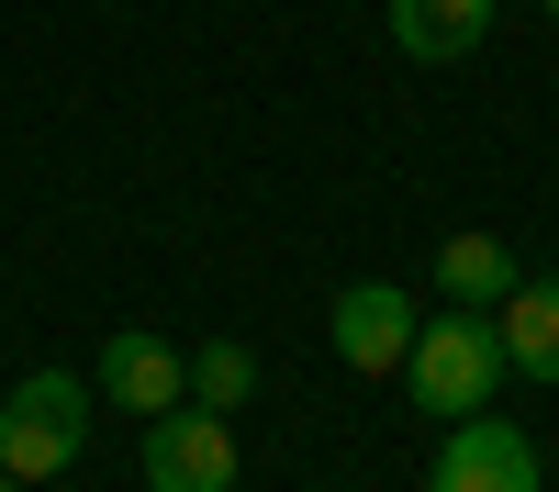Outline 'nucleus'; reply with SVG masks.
<instances>
[{
    "mask_svg": "<svg viewBox=\"0 0 559 492\" xmlns=\"http://www.w3.org/2000/svg\"><path fill=\"white\" fill-rule=\"evenodd\" d=\"M90 392L123 403V415H168V403H191V370H179V347H157L146 325H123L102 347V370H90Z\"/></svg>",
    "mask_w": 559,
    "mask_h": 492,
    "instance_id": "6",
    "label": "nucleus"
},
{
    "mask_svg": "<svg viewBox=\"0 0 559 492\" xmlns=\"http://www.w3.org/2000/svg\"><path fill=\"white\" fill-rule=\"evenodd\" d=\"M90 436V381L79 370H23L0 392V470L12 481H57Z\"/></svg>",
    "mask_w": 559,
    "mask_h": 492,
    "instance_id": "2",
    "label": "nucleus"
},
{
    "mask_svg": "<svg viewBox=\"0 0 559 492\" xmlns=\"http://www.w3.org/2000/svg\"><path fill=\"white\" fill-rule=\"evenodd\" d=\"M548 23H559V0H548Z\"/></svg>",
    "mask_w": 559,
    "mask_h": 492,
    "instance_id": "12",
    "label": "nucleus"
},
{
    "mask_svg": "<svg viewBox=\"0 0 559 492\" xmlns=\"http://www.w3.org/2000/svg\"><path fill=\"white\" fill-rule=\"evenodd\" d=\"M247 392H258V358H247L236 336H213V347L191 358V403H202V415H236Z\"/></svg>",
    "mask_w": 559,
    "mask_h": 492,
    "instance_id": "10",
    "label": "nucleus"
},
{
    "mask_svg": "<svg viewBox=\"0 0 559 492\" xmlns=\"http://www.w3.org/2000/svg\"><path fill=\"white\" fill-rule=\"evenodd\" d=\"M481 34H492V0H392V45H403V57H426V68L471 57Z\"/></svg>",
    "mask_w": 559,
    "mask_h": 492,
    "instance_id": "7",
    "label": "nucleus"
},
{
    "mask_svg": "<svg viewBox=\"0 0 559 492\" xmlns=\"http://www.w3.org/2000/svg\"><path fill=\"white\" fill-rule=\"evenodd\" d=\"M146 492H236V436L202 403L146 415Z\"/></svg>",
    "mask_w": 559,
    "mask_h": 492,
    "instance_id": "3",
    "label": "nucleus"
},
{
    "mask_svg": "<svg viewBox=\"0 0 559 492\" xmlns=\"http://www.w3.org/2000/svg\"><path fill=\"white\" fill-rule=\"evenodd\" d=\"M503 325L492 313H471V302H448L437 325H414V347H403V392L426 403V415H492V392H503Z\"/></svg>",
    "mask_w": 559,
    "mask_h": 492,
    "instance_id": "1",
    "label": "nucleus"
},
{
    "mask_svg": "<svg viewBox=\"0 0 559 492\" xmlns=\"http://www.w3.org/2000/svg\"><path fill=\"white\" fill-rule=\"evenodd\" d=\"M0 492H34V481H12V470H0Z\"/></svg>",
    "mask_w": 559,
    "mask_h": 492,
    "instance_id": "11",
    "label": "nucleus"
},
{
    "mask_svg": "<svg viewBox=\"0 0 559 492\" xmlns=\"http://www.w3.org/2000/svg\"><path fill=\"white\" fill-rule=\"evenodd\" d=\"M426 492H537V447L503 425V415H459Z\"/></svg>",
    "mask_w": 559,
    "mask_h": 492,
    "instance_id": "5",
    "label": "nucleus"
},
{
    "mask_svg": "<svg viewBox=\"0 0 559 492\" xmlns=\"http://www.w3.org/2000/svg\"><path fill=\"white\" fill-rule=\"evenodd\" d=\"M492 325H503V358H515V370L559 381V268H548V280H515L492 302Z\"/></svg>",
    "mask_w": 559,
    "mask_h": 492,
    "instance_id": "8",
    "label": "nucleus"
},
{
    "mask_svg": "<svg viewBox=\"0 0 559 492\" xmlns=\"http://www.w3.org/2000/svg\"><path fill=\"white\" fill-rule=\"evenodd\" d=\"M414 291H392V280H358V291H336V313H324V336H336V358L369 381V370H403V347H414Z\"/></svg>",
    "mask_w": 559,
    "mask_h": 492,
    "instance_id": "4",
    "label": "nucleus"
},
{
    "mask_svg": "<svg viewBox=\"0 0 559 492\" xmlns=\"http://www.w3.org/2000/svg\"><path fill=\"white\" fill-rule=\"evenodd\" d=\"M515 280H526V268H515V247H503V236H448V247H437V291L471 302V313H492Z\"/></svg>",
    "mask_w": 559,
    "mask_h": 492,
    "instance_id": "9",
    "label": "nucleus"
}]
</instances>
